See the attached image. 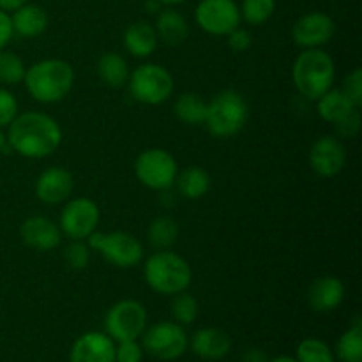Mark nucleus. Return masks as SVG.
Listing matches in <instances>:
<instances>
[{
  "mask_svg": "<svg viewBox=\"0 0 362 362\" xmlns=\"http://www.w3.org/2000/svg\"><path fill=\"white\" fill-rule=\"evenodd\" d=\"M7 127V145L21 158L45 159L62 144V129L48 113H18L16 119Z\"/></svg>",
  "mask_w": 362,
  "mask_h": 362,
  "instance_id": "nucleus-1",
  "label": "nucleus"
},
{
  "mask_svg": "<svg viewBox=\"0 0 362 362\" xmlns=\"http://www.w3.org/2000/svg\"><path fill=\"white\" fill-rule=\"evenodd\" d=\"M23 83L34 101L53 105L67 98L74 85V69L62 59H45L25 71Z\"/></svg>",
  "mask_w": 362,
  "mask_h": 362,
  "instance_id": "nucleus-2",
  "label": "nucleus"
},
{
  "mask_svg": "<svg viewBox=\"0 0 362 362\" xmlns=\"http://www.w3.org/2000/svg\"><path fill=\"white\" fill-rule=\"evenodd\" d=\"M144 279L156 293L173 297L189 288L193 269L180 255L170 250H158L145 260Z\"/></svg>",
  "mask_w": 362,
  "mask_h": 362,
  "instance_id": "nucleus-3",
  "label": "nucleus"
},
{
  "mask_svg": "<svg viewBox=\"0 0 362 362\" xmlns=\"http://www.w3.org/2000/svg\"><path fill=\"white\" fill-rule=\"evenodd\" d=\"M334 78V59L322 48L303 49L293 62V85L297 92L310 101H317L329 88H332Z\"/></svg>",
  "mask_w": 362,
  "mask_h": 362,
  "instance_id": "nucleus-4",
  "label": "nucleus"
},
{
  "mask_svg": "<svg viewBox=\"0 0 362 362\" xmlns=\"http://www.w3.org/2000/svg\"><path fill=\"white\" fill-rule=\"evenodd\" d=\"M250 119V105L237 90H223L207 103L205 126L216 138H232L239 134Z\"/></svg>",
  "mask_w": 362,
  "mask_h": 362,
  "instance_id": "nucleus-5",
  "label": "nucleus"
},
{
  "mask_svg": "<svg viewBox=\"0 0 362 362\" xmlns=\"http://www.w3.org/2000/svg\"><path fill=\"white\" fill-rule=\"evenodd\" d=\"M126 85L134 101L148 106H158L168 101L175 88L172 73L166 67L152 62L141 64L131 71Z\"/></svg>",
  "mask_w": 362,
  "mask_h": 362,
  "instance_id": "nucleus-6",
  "label": "nucleus"
},
{
  "mask_svg": "<svg viewBox=\"0 0 362 362\" xmlns=\"http://www.w3.org/2000/svg\"><path fill=\"white\" fill-rule=\"evenodd\" d=\"M90 250L98 251L108 264L117 269H133L144 260V244L131 233L115 230V232H98L95 230L87 239Z\"/></svg>",
  "mask_w": 362,
  "mask_h": 362,
  "instance_id": "nucleus-7",
  "label": "nucleus"
},
{
  "mask_svg": "<svg viewBox=\"0 0 362 362\" xmlns=\"http://www.w3.org/2000/svg\"><path fill=\"white\" fill-rule=\"evenodd\" d=\"M141 349L158 361H175L189 349V338L177 322H158L144 331Z\"/></svg>",
  "mask_w": 362,
  "mask_h": 362,
  "instance_id": "nucleus-8",
  "label": "nucleus"
},
{
  "mask_svg": "<svg viewBox=\"0 0 362 362\" xmlns=\"http://www.w3.org/2000/svg\"><path fill=\"white\" fill-rule=\"evenodd\" d=\"M136 179L145 187L154 191H166L175 184L179 165L168 151L159 147L145 148L134 161Z\"/></svg>",
  "mask_w": 362,
  "mask_h": 362,
  "instance_id": "nucleus-9",
  "label": "nucleus"
},
{
  "mask_svg": "<svg viewBox=\"0 0 362 362\" xmlns=\"http://www.w3.org/2000/svg\"><path fill=\"white\" fill-rule=\"evenodd\" d=\"M148 315L141 303L124 299L113 304L105 317V332L115 343L138 339L147 329Z\"/></svg>",
  "mask_w": 362,
  "mask_h": 362,
  "instance_id": "nucleus-10",
  "label": "nucleus"
},
{
  "mask_svg": "<svg viewBox=\"0 0 362 362\" xmlns=\"http://www.w3.org/2000/svg\"><path fill=\"white\" fill-rule=\"evenodd\" d=\"M101 212L98 204L87 197H78L67 202L60 211L59 228L69 240H87L98 230Z\"/></svg>",
  "mask_w": 362,
  "mask_h": 362,
  "instance_id": "nucleus-11",
  "label": "nucleus"
},
{
  "mask_svg": "<svg viewBox=\"0 0 362 362\" xmlns=\"http://www.w3.org/2000/svg\"><path fill=\"white\" fill-rule=\"evenodd\" d=\"M194 20L209 35H228L243 21L235 0H200L194 9Z\"/></svg>",
  "mask_w": 362,
  "mask_h": 362,
  "instance_id": "nucleus-12",
  "label": "nucleus"
},
{
  "mask_svg": "<svg viewBox=\"0 0 362 362\" xmlns=\"http://www.w3.org/2000/svg\"><path fill=\"white\" fill-rule=\"evenodd\" d=\"M336 23L327 13L311 11L303 14L292 27V39L299 48H322L334 37Z\"/></svg>",
  "mask_w": 362,
  "mask_h": 362,
  "instance_id": "nucleus-13",
  "label": "nucleus"
},
{
  "mask_svg": "<svg viewBox=\"0 0 362 362\" xmlns=\"http://www.w3.org/2000/svg\"><path fill=\"white\" fill-rule=\"evenodd\" d=\"M346 165V148L334 134H325L313 141L310 148V166L318 177L331 179L341 173Z\"/></svg>",
  "mask_w": 362,
  "mask_h": 362,
  "instance_id": "nucleus-14",
  "label": "nucleus"
},
{
  "mask_svg": "<svg viewBox=\"0 0 362 362\" xmlns=\"http://www.w3.org/2000/svg\"><path fill=\"white\" fill-rule=\"evenodd\" d=\"M20 237L25 246L30 250L46 253V251L57 250L64 235L59 225L46 216H30L21 223Z\"/></svg>",
  "mask_w": 362,
  "mask_h": 362,
  "instance_id": "nucleus-15",
  "label": "nucleus"
},
{
  "mask_svg": "<svg viewBox=\"0 0 362 362\" xmlns=\"http://www.w3.org/2000/svg\"><path fill=\"white\" fill-rule=\"evenodd\" d=\"M74 179L69 170L62 166H49L35 180V197L46 205H59L69 200Z\"/></svg>",
  "mask_w": 362,
  "mask_h": 362,
  "instance_id": "nucleus-16",
  "label": "nucleus"
},
{
  "mask_svg": "<svg viewBox=\"0 0 362 362\" xmlns=\"http://www.w3.org/2000/svg\"><path fill=\"white\" fill-rule=\"evenodd\" d=\"M69 362H115V341L106 332H85L71 346Z\"/></svg>",
  "mask_w": 362,
  "mask_h": 362,
  "instance_id": "nucleus-17",
  "label": "nucleus"
},
{
  "mask_svg": "<svg viewBox=\"0 0 362 362\" xmlns=\"http://www.w3.org/2000/svg\"><path fill=\"white\" fill-rule=\"evenodd\" d=\"M308 304L317 313H329L341 306L345 300V283L336 276H322L308 288Z\"/></svg>",
  "mask_w": 362,
  "mask_h": 362,
  "instance_id": "nucleus-18",
  "label": "nucleus"
},
{
  "mask_svg": "<svg viewBox=\"0 0 362 362\" xmlns=\"http://www.w3.org/2000/svg\"><path fill=\"white\" fill-rule=\"evenodd\" d=\"M189 349L204 361H221L232 350V338L223 329L204 327L191 336Z\"/></svg>",
  "mask_w": 362,
  "mask_h": 362,
  "instance_id": "nucleus-19",
  "label": "nucleus"
},
{
  "mask_svg": "<svg viewBox=\"0 0 362 362\" xmlns=\"http://www.w3.org/2000/svg\"><path fill=\"white\" fill-rule=\"evenodd\" d=\"M124 48L127 49V53L136 59H147L158 48V34H156L154 25L148 23V21L140 20L134 21V23L127 25V28L124 30Z\"/></svg>",
  "mask_w": 362,
  "mask_h": 362,
  "instance_id": "nucleus-20",
  "label": "nucleus"
},
{
  "mask_svg": "<svg viewBox=\"0 0 362 362\" xmlns=\"http://www.w3.org/2000/svg\"><path fill=\"white\" fill-rule=\"evenodd\" d=\"M48 13L41 6H37V4L27 2L11 14L13 32L20 35V37H37V35H41L48 28Z\"/></svg>",
  "mask_w": 362,
  "mask_h": 362,
  "instance_id": "nucleus-21",
  "label": "nucleus"
},
{
  "mask_svg": "<svg viewBox=\"0 0 362 362\" xmlns=\"http://www.w3.org/2000/svg\"><path fill=\"white\" fill-rule=\"evenodd\" d=\"M156 34L158 39L165 41L170 46H179L189 35V25L184 18L182 13H179L173 7H163L158 13V20H156Z\"/></svg>",
  "mask_w": 362,
  "mask_h": 362,
  "instance_id": "nucleus-22",
  "label": "nucleus"
},
{
  "mask_svg": "<svg viewBox=\"0 0 362 362\" xmlns=\"http://www.w3.org/2000/svg\"><path fill=\"white\" fill-rule=\"evenodd\" d=\"M173 186H177L179 194L186 200H200L211 189V175L202 166H187L177 173Z\"/></svg>",
  "mask_w": 362,
  "mask_h": 362,
  "instance_id": "nucleus-23",
  "label": "nucleus"
},
{
  "mask_svg": "<svg viewBox=\"0 0 362 362\" xmlns=\"http://www.w3.org/2000/svg\"><path fill=\"white\" fill-rule=\"evenodd\" d=\"M354 110H359L354 106V103L350 101L345 95V92L341 88H329L324 95L317 99V112L320 115V119H324L329 124H338L339 120L345 119L346 115L354 112Z\"/></svg>",
  "mask_w": 362,
  "mask_h": 362,
  "instance_id": "nucleus-24",
  "label": "nucleus"
},
{
  "mask_svg": "<svg viewBox=\"0 0 362 362\" xmlns=\"http://www.w3.org/2000/svg\"><path fill=\"white\" fill-rule=\"evenodd\" d=\"M129 66L126 59L117 52H106L98 60V74L105 85L112 88L126 87L129 78Z\"/></svg>",
  "mask_w": 362,
  "mask_h": 362,
  "instance_id": "nucleus-25",
  "label": "nucleus"
},
{
  "mask_svg": "<svg viewBox=\"0 0 362 362\" xmlns=\"http://www.w3.org/2000/svg\"><path fill=\"white\" fill-rule=\"evenodd\" d=\"M173 113L186 126H204L207 117V101L193 92H184L173 103Z\"/></svg>",
  "mask_w": 362,
  "mask_h": 362,
  "instance_id": "nucleus-26",
  "label": "nucleus"
},
{
  "mask_svg": "<svg viewBox=\"0 0 362 362\" xmlns=\"http://www.w3.org/2000/svg\"><path fill=\"white\" fill-rule=\"evenodd\" d=\"M336 357L341 362H362V322L354 318L352 325L339 336L336 343Z\"/></svg>",
  "mask_w": 362,
  "mask_h": 362,
  "instance_id": "nucleus-27",
  "label": "nucleus"
},
{
  "mask_svg": "<svg viewBox=\"0 0 362 362\" xmlns=\"http://www.w3.org/2000/svg\"><path fill=\"white\" fill-rule=\"evenodd\" d=\"M179 225L170 216H159L148 225L147 239L156 250H170L179 239Z\"/></svg>",
  "mask_w": 362,
  "mask_h": 362,
  "instance_id": "nucleus-28",
  "label": "nucleus"
},
{
  "mask_svg": "<svg viewBox=\"0 0 362 362\" xmlns=\"http://www.w3.org/2000/svg\"><path fill=\"white\" fill-rule=\"evenodd\" d=\"M239 11L240 20L251 27H260L274 16L276 0H243Z\"/></svg>",
  "mask_w": 362,
  "mask_h": 362,
  "instance_id": "nucleus-29",
  "label": "nucleus"
},
{
  "mask_svg": "<svg viewBox=\"0 0 362 362\" xmlns=\"http://www.w3.org/2000/svg\"><path fill=\"white\" fill-rule=\"evenodd\" d=\"M23 59L9 49H0V85H20L25 78Z\"/></svg>",
  "mask_w": 362,
  "mask_h": 362,
  "instance_id": "nucleus-30",
  "label": "nucleus"
},
{
  "mask_svg": "<svg viewBox=\"0 0 362 362\" xmlns=\"http://www.w3.org/2000/svg\"><path fill=\"white\" fill-rule=\"evenodd\" d=\"M297 362H334V352L318 338H306L299 343L296 352Z\"/></svg>",
  "mask_w": 362,
  "mask_h": 362,
  "instance_id": "nucleus-31",
  "label": "nucleus"
},
{
  "mask_svg": "<svg viewBox=\"0 0 362 362\" xmlns=\"http://www.w3.org/2000/svg\"><path fill=\"white\" fill-rule=\"evenodd\" d=\"M198 311H200V306H198L197 297H193L191 293L180 292L177 296H173L172 300V317L173 322L180 325H191L198 317Z\"/></svg>",
  "mask_w": 362,
  "mask_h": 362,
  "instance_id": "nucleus-32",
  "label": "nucleus"
},
{
  "mask_svg": "<svg viewBox=\"0 0 362 362\" xmlns=\"http://www.w3.org/2000/svg\"><path fill=\"white\" fill-rule=\"evenodd\" d=\"M62 257L73 271H83L90 264V246L85 240H69L64 247Z\"/></svg>",
  "mask_w": 362,
  "mask_h": 362,
  "instance_id": "nucleus-33",
  "label": "nucleus"
},
{
  "mask_svg": "<svg viewBox=\"0 0 362 362\" xmlns=\"http://www.w3.org/2000/svg\"><path fill=\"white\" fill-rule=\"evenodd\" d=\"M18 99L6 87H0V129L9 126L18 117Z\"/></svg>",
  "mask_w": 362,
  "mask_h": 362,
  "instance_id": "nucleus-34",
  "label": "nucleus"
},
{
  "mask_svg": "<svg viewBox=\"0 0 362 362\" xmlns=\"http://www.w3.org/2000/svg\"><path fill=\"white\" fill-rule=\"evenodd\" d=\"M341 90L345 92L346 98L354 103L356 108H361L362 105V69L356 67L352 73H349L343 80Z\"/></svg>",
  "mask_w": 362,
  "mask_h": 362,
  "instance_id": "nucleus-35",
  "label": "nucleus"
},
{
  "mask_svg": "<svg viewBox=\"0 0 362 362\" xmlns=\"http://www.w3.org/2000/svg\"><path fill=\"white\" fill-rule=\"evenodd\" d=\"M144 349L138 339H127L115 345V362H141Z\"/></svg>",
  "mask_w": 362,
  "mask_h": 362,
  "instance_id": "nucleus-36",
  "label": "nucleus"
},
{
  "mask_svg": "<svg viewBox=\"0 0 362 362\" xmlns=\"http://www.w3.org/2000/svg\"><path fill=\"white\" fill-rule=\"evenodd\" d=\"M226 37H228V46L233 53L247 52L251 48V45H253V35H251V32L247 28L243 27L233 28Z\"/></svg>",
  "mask_w": 362,
  "mask_h": 362,
  "instance_id": "nucleus-37",
  "label": "nucleus"
},
{
  "mask_svg": "<svg viewBox=\"0 0 362 362\" xmlns=\"http://www.w3.org/2000/svg\"><path fill=\"white\" fill-rule=\"evenodd\" d=\"M336 131L341 138H356L359 134L361 129V115L359 110H354L350 115H346L345 119L339 120L338 124H334Z\"/></svg>",
  "mask_w": 362,
  "mask_h": 362,
  "instance_id": "nucleus-38",
  "label": "nucleus"
},
{
  "mask_svg": "<svg viewBox=\"0 0 362 362\" xmlns=\"http://www.w3.org/2000/svg\"><path fill=\"white\" fill-rule=\"evenodd\" d=\"M13 35L14 32L13 25H11V14L0 9V49H6Z\"/></svg>",
  "mask_w": 362,
  "mask_h": 362,
  "instance_id": "nucleus-39",
  "label": "nucleus"
},
{
  "mask_svg": "<svg viewBox=\"0 0 362 362\" xmlns=\"http://www.w3.org/2000/svg\"><path fill=\"white\" fill-rule=\"evenodd\" d=\"M243 362H269L267 354L260 349H250L244 352Z\"/></svg>",
  "mask_w": 362,
  "mask_h": 362,
  "instance_id": "nucleus-40",
  "label": "nucleus"
},
{
  "mask_svg": "<svg viewBox=\"0 0 362 362\" xmlns=\"http://www.w3.org/2000/svg\"><path fill=\"white\" fill-rule=\"evenodd\" d=\"M28 0H0V9L6 11V13H13L18 7L25 6Z\"/></svg>",
  "mask_w": 362,
  "mask_h": 362,
  "instance_id": "nucleus-41",
  "label": "nucleus"
},
{
  "mask_svg": "<svg viewBox=\"0 0 362 362\" xmlns=\"http://www.w3.org/2000/svg\"><path fill=\"white\" fill-rule=\"evenodd\" d=\"M163 4L159 2V0H147V2H145V11H147V13H151V14H158L159 11L163 9Z\"/></svg>",
  "mask_w": 362,
  "mask_h": 362,
  "instance_id": "nucleus-42",
  "label": "nucleus"
},
{
  "mask_svg": "<svg viewBox=\"0 0 362 362\" xmlns=\"http://www.w3.org/2000/svg\"><path fill=\"white\" fill-rule=\"evenodd\" d=\"M7 147H9V145H7V136H6V133H4V131L0 129V154H4V151H6Z\"/></svg>",
  "mask_w": 362,
  "mask_h": 362,
  "instance_id": "nucleus-43",
  "label": "nucleus"
},
{
  "mask_svg": "<svg viewBox=\"0 0 362 362\" xmlns=\"http://www.w3.org/2000/svg\"><path fill=\"white\" fill-rule=\"evenodd\" d=\"M269 362H297V359L290 356H278L274 357V359H269Z\"/></svg>",
  "mask_w": 362,
  "mask_h": 362,
  "instance_id": "nucleus-44",
  "label": "nucleus"
},
{
  "mask_svg": "<svg viewBox=\"0 0 362 362\" xmlns=\"http://www.w3.org/2000/svg\"><path fill=\"white\" fill-rule=\"evenodd\" d=\"M159 2H161L165 7H175L179 6V4L186 2V0H159Z\"/></svg>",
  "mask_w": 362,
  "mask_h": 362,
  "instance_id": "nucleus-45",
  "label": "nucleus"
}]
</instances>
